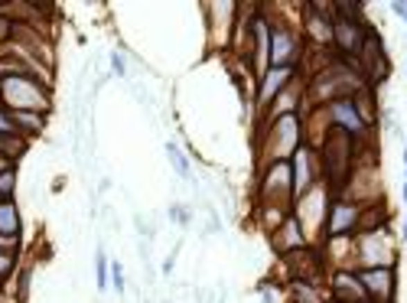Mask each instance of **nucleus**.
Instances as JSON below:
<instances>
[{"label":"nucleus","mask_w":407,"mask_h":303,"mask_svg":"<svg viewBox=\"0 0 407 303\" xmlns=\"http://www.w3.org/2000/svg\"><path fill=\"white\" fill-rule=\"evenodd\" d=\"M303 144H306V124H303L300 114H284L270 124H261V157H264V163L290 160Z\"/></svg>","instance_id":"obj_1"},{"label":"nucleus","mask_w":407,"mask_h":303,"mask_svg":"<svg viewBox=\"0 0 407 303\" xmlns=\"http://www.w3.org/2000/svg\"><path fill=\"white\" fill-rule=\"evenodd\" d=\"M0 105L7 111H40V114H49L53 98H49V88L40 85L36 78L13 76V78H0Z\"/></svg>","instance_id":"obj_2"},{"label":"nucleus","mask_w":407,"mask_h":303,"mask_svg":"<svg viewBox=\"0 0 407 303\" xmlns=\"http://www.w3.org/2000/svg\"><path fill=\"white\" fill-rule=\"evenodd\" d=\"M257 202L261 209H293V166L290 160L264 163L261 183H257Z\"/></svg>","instance_id":"obj_3"},{"label":"nucleus","mask_w":407,"mask_h":303,"mask_svg":"<svg viewBox=\"0 0 407 303\" xmlns=\"http://www.w3.org/2000/svg\"><path fill=\"white\" fill-rule=\"evenodd\" d=\"M352 261L362 268H395L397 261V248H395V235L391 228H372V232H362L352 245Z\"/></svg>","instance_id":"obj_4"},{"label":"nucleus","mask_w":407,"mask_h":303,"mask_svg":"<svg viewBox=\"0 0 407 303\" xmlns=\"http://www.w3.org/2000/svg\"><path fill=\"white\" fill-rule=\"evenodd\" d=\"M362 209L365 206H358V202H352V199L332 196L322 235H326V239H345V235H355V232H358V222H362Z\"/></svg>","instance_id":"obj_5"},{"label":"nucleus","mask_w":407,"mask_h":303,"mask_svg":"<svg viewBox=\"0 0 407 303\" xmlns=\"http://www.w3.org/2000/svg\"><path fill=\"white\" fill-rule=\"evenodd\" d=\"M300 33L287 23H270V69L297 65L300 59Z\"/></svg>","instance_id":"obj_6"},{"label":"nucleus","mask_w":407,"mask_h":303,"mask_svg":"<svg viewBox=\"0 0 407 303\" xmlns=\"http://www.w3.org/2000/svg\"><path fill=\"white\" fill-rule=\"evenodd\" d=\"M284 271H287V281H316L320 284V274L326 271V258H322L320 248H306L293 251V254H284Z\"/></svg>","instance_id":"obj_7"},{"label":"nucleus","mask_w":407,"mask_h":303,"mask_svg":"<svg viewBox=\"0 0 407 303\" xmlns=\"http://www.w3.org/2000/svg\"><path fill=\"white\" fill-rule=\"evenodd\" d=\"M322 114H326V121H329V128L343 130V134L355 137V141H362L365 134H372V130L365 128V121L358 118V108H355L352 98H339V101H329V105L322 108Z\"/></svg>","instance_id":"obj_8"},{"label":"nucleus","mask_w":407,"mask_h":303,"mask_svg":"<svg viewBox=\"0 0 407 303\" xmlns=\"http://www.w3.org/2000/svg\"><path fill=\"white\" fill-rule=\"evenodd\" d=\"M303 20L313 49H332V3H303Z\"/></svg>","instance_id":"obj_9"},{"label":"nucleus","mask_w":407,"mask_h":303,"mask_svg":"<svg viewBox=\"0 0 407 303\" xmlns=\"http://www.w3.org/2000/svg\"><path fill=\"white\" fill-rule=\"evenodd\" d=\"M300 76V65H284V69H268L264 76L257 78V95H254V105L261 108V114L268 111V105L274 98L284 92V88Z\"/></svg>","instance_id":"obj_10"},{"label":"nucleus","mask_w":407,"mask_h":303,"mask_svg":"<svg viewBox=\"0 0 407 303\" xmlns=\"http://www.w3.org/2000/svg\"><path fill=\"white\" fill-rule=\"evenodd\" d=\"M368 303H391L395 297V268H362L358 271Z\"/></svg>","instance_id":"obj_11"},{"label":"nucleus","mask_w":407,"mask_h":303,"mask_svg":"<svg viewBox=\"0 0 407 303\" xmlns=\"http://www.w3.org/2000/svg\"><path fill=\"white\" fill-rule=\"evenodd\" d=\"M329 284L336 303H368V293L358 281V271H352V268H332Z\"/></svg>","instance_id":"obj_12"},{"label":"nucleus","mask_w":407,"mask_h":303,"mask_svg":"<svg viewBox=\"0 0 407 303\" xmlns=\"http://www.w3.org/2000/svg\"><path fill=\"white\" fill-rule=\"evenodd\" d=\"M310 241H306V235H303V228H300V222L293 218V212H290L284 222H280L274 232H270V248L277 251L280 258L284 254H293V251H300V248H306Z\"/></svg>","instance_id":"obj_13"},{"label":"nucleus","mask_w":407,"mask_h":303,"mask_svg":"<svg viewBox=\"0 0 407 303\" xmlns=\"http://www.w3.org/2000/svg\"><path fill=\"white\" fill-rule=\"evenodd\" d=\"M10 121H13V128H17V134L30 141V137H40L46 130L49 114H40V111H10Z\"/></svg>","instance_id":"obj_14"},{"label":"nucleus","mask_w":407,"mask_h":303,"mask_svg":"<svg viewBox=\"0 0 407 303\" xmlns=\"http://www.w3.org/2000/svg\"><path fill=\"white\" fill-rule=\"evenodd\" d=\"M290 303H329V293L316 281H290L287 284Z\"/></svg>","instance_id":"obj_15"},{"label":"nucleus","mask_w":407,"mask_h":303,"mask_svg":"<svg viewBox=\"0 0 407 303\" xmlns=\"http://www.w3.org/2000/svg\"><path fill=\"white\" fill-rule=\"evenodd\" d=\"M0 235H20V209L13 199H0Z\"/></svg>","instance_id":"obj_16"},{"label":"nucleus","mask_w":407,"mask_h":303,"mask_svg":"<svg viewBox=\"0 0 407 303\" xmlns=\"http://www.w3.org/2000/svg\"><path fill=\"white\" fill-rule=\"evenodd\" d=\"M166 157H170L176 176H182V180H193V163H189V157H186L176 144H166Z\"/></svg>","instance_id":"obj_17"},{"label":"nucleus","mask_w":407,"mask_h":303,"mask_svg":"<svg viewBox=\"0 0 407 303\" xmlns=\"http://www.w3.org/2000/svg\"><path fill=\"white\" fill-rule=\"evenodd\" d=\"M95 284H98V291L101 293L111 287V261L105 258V251H98L95 254Z\"/></svg>","instance_id":"obj_18"},{"label":"nucleus","mask_w":407,"mask_h":303,"mask_svg":"<svg viewBox=\"0 0 407 303\" xmlns=\"http://www.w3.org/2000/svg\"><path fill=\"white\" fill-rule=\"evenodd\" d=\"M17 193V166H7L0 173V199H13Z\"/></svg>","instance_id":"obj_19"},{"label":"nucleus","mask_w":407,"mask_h":303,"mask_svg":"<svg viewBox=\"0 0 407 303\" xmlns=\"http://www.w3.org/2000/svg\"><path fill=\"white\" fill-rule=\"evenodd\" d=\"M13 274H17V254H10V251H0V287L10 281Z\"/></svg>","instance_id":"obj_20"},{"label":"nucleus","mask_w":407,"mask_h":303,"mask_svg":"<svg viewBox=\"0 0 407 303\" xmlns=\"http://www.w3.org/2000/svg\"><path fill=\"white\" fill-rule=\"evenodd\" d=\"M7 43H13V20L0 13V46H7Z\"/></svg>","instance_id":"obj_21"},{"label":"nucleus","mask_w":407,"mask_h":303,"mask_svg":"<svg viewBox=\"0 0 407 303\" xmlns=\"http://www.w3.org/2000/svg\"><path fill=\"white\" fill-rule=\"evenodd\" d=\"M111 287L118 293H124V268H121L118 261H111Z\"/></svg>","instance_id":"obj_22"},{"label":"nucleus","mask_w":407,"mask_h":303,"mask_svg":"<svg viewBox=\"0 0 407 303\" xmlns=\"http://www.w3.org/2000/svg\"><path fill=\"white\" fill-rule=\"evenodd\" d=\"M0 251L20 254V235H0Z\"/></svg>","instance_id":"obj_23"},{"label":"nucleus","mask_w":407,"mask_h":303,"mask_svg":"<svg viewBox=\"0 0 407 303\" xmlns=\"http://www.w3.org/2000/svg\"><path fill=\"white\" fill-rule=\"evenodd\" d=\"M0 134H17V128H13V121H10V111L7 108H0Z\"/></svg>","instance_id":"obj_24"},{"label":"nucleus","mask_w":407,"mask_h":303,"mask_svg":"<svg viewBox=\"0 0 407 303\" xmlns=\"http://www.w3.org/2000/svg\"><path fill=\"white\" fill-rule=\"evenodd\" d=\"M391 10H395L397 17H401V20H407V3H401V0H395V3H391Z\"/></svg>","instance_id":"obj_25"},{"label":"nucleus","mask_w":407,"mask_h":303,"mask_svg":"<svg viewBox=\"0 0 407 303\" xmlns=\"http://www.w3.org/2000/svg\"><path fill=\"white\" fill-rule=\"evenodd\" d=\"M111 62H114V76H124V59H121V55H114Z\"/></svg>","instance_id":"obj_26"}]
</instances>
